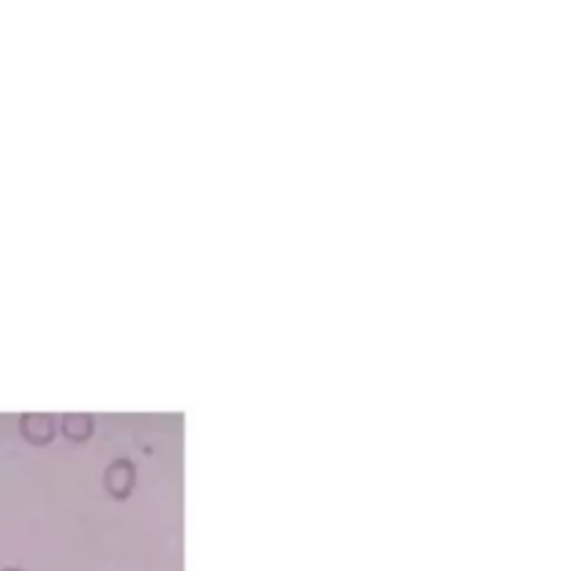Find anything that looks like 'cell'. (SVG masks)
<instances>
[{"label": "cell", "mask_w": 571, "mask_h": 571, "mask_svg": "<svg viewBox=\"0 0 571 571\" xmlns=\"http://www.w3.org/2000/svg\"><path fill=\"white\" fill-rule=\"evenodd\" d=\"M0 571H22V569H18V567H4V569H0Z\"/></svg>", "instance_id": "obj_4"}, {"label": "cell", "mask_w": 571, "mask_h": 571, "mask_svg": "<svg viewBox=\"0 0 571 571\" xmlns=\"http://www.w3.org/2000/svg\"><path fill=\"white\" fill-rule=\"evenodd\" d=\"M62 433L71 442L87 440L92 435V418L89 415H65L62 418Z\"/></svg>", "instance_id": "obj_3"}, {"label": "cell", "mask_w": 571, "mask_h": 571, "mask_svg": "<svg viewBox=\"0 0 571 571\" xmlns=\"http://www.w3.org/2000/svg\"><path fill=\"white\" fill-rule=\"evenodd\" d=\"M21 433L27 442L36 446H45L54 440V418L43 413H27L21 418Z\"/></svg>", "instance_id": "obj_2"}, {"label": "cell", "mask_w": 571, "mask_h": 571, "mask_svg": "<svg viewBox=\"0 0 571 571\" xmlns=\"http://www.w3.org/2000/svg\"><path fill=\"white\" fill-rule=\"evenodd\" d=\"M134 486V467L129 459H116L105 471V489L112 498L125 500Z\"/></svg>", "instance_id": "obj_1"}]
</instances>
